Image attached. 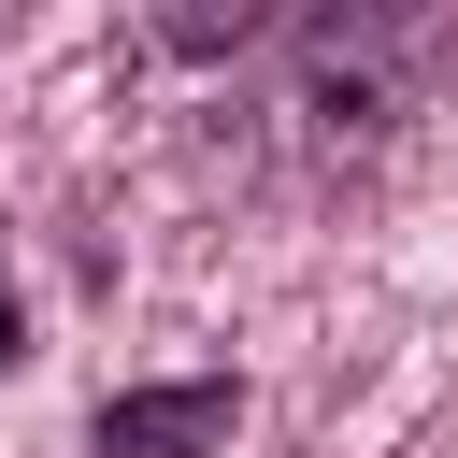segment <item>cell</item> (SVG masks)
Here are the masks:
<instances>
[{
    "mask_svg": "<svg viewBox=\"0 0 458 458\" xmlns=\"http://www.w3.org/2000/svg\"><path fill=\"white\" fill-rule=\"evenodd\" d=\"M444 72V29L429 14H315L301 29V129L315 143H386Z\"/></svg>",
    "mask_w": 458,
    "mask_h": 458,
    "instance_id": "cell-1",
    "label": "cell"
},
{
    "mask_svg": "<svg viewBox=\"0 0 458 458\" xmlns=\"http://www.w3.org/2000/svg\"><path fill=\"white\" fill-rule=\"evenodd\" d=\"M243 429V386L229 372H186V386H114L86 415V458H215Z\"/></svg>",
    "mask_w": 458,
    "mask_h": 458,
    "instance_id": "cell-2",
    "label": "cell"
},
{
    "mask_svg": "<svg viewBox=\"0 0 458 458\" xmlns=\"http://www.w3.org/2000/svg\"><path fill=\"white\" fill-rule=\"evenodd\" d=\"M29 358V315H14V272H0V372Z\"/></svg>",
    "mask_w": 458,
    "mask_h": 458,
    "instance_id": "cell-3",
    "label": "cell"
}]
</instances>
